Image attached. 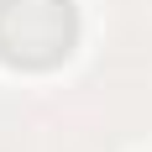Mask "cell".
I'll return each instance as SVG.
<instances>
[{"label":"cell","instance_id":"6da1fadb","mask_svg":"<svg viewBox=\"0 0 152 152\" xmlns=\"http://www.w3.org/2000/svg\"><path fill=\"white\" fill-rule=\"evenodd\" d=\"M74 42L79 16L68 0H0V58L11 68H53Z\"/></svg>","mask_w":152,"mask_h":152}]
</instances>
